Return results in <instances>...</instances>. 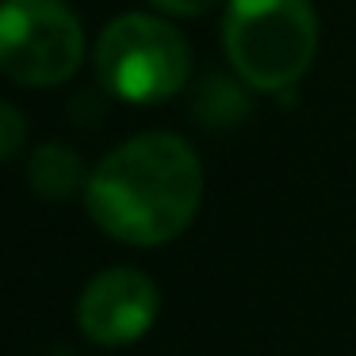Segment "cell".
Wrapping results in <instances>:
<instances>
[{"label": "cell", "instance_id": "1", "mask_svg": "<svg viewBox=\"0 0 356 356\" xmlns=\"http://www.w3.org/2000/svg\"><path fill=\"white\" fill-rule=\"evenodd\" d=\"M203 203V169L180 134L149 131L115 146L85 184V207L108 238L154 249L180 238Z\"/></svg>", "mask_w": 356, "mask_h": 356}, {"label": "cell", "instance_id": "2", "mask_svg": "<svg viewBox=\"0 0 356 356\" xmlns=\"http://www.w3.org/2000/svg\"><path fill=\"white\" fill-rule=\"evenodd\" d=\"M222 50L257 92H284L307 77L318 54V16L307 0H230Z\"/></svg>", "mask_w": 356, "mask_h": 356}, {"label": "cell", "instance_id": "3", "mask_svg": "<svg viewBox=\"0 0 356 356\" xmlns=\"http://www.w3.org/2000/svg\"><path fill=\"white\" fill-rule=\"evenodd\" d=\"M92 58L104 88L127 104H161L192 77V50L184 35L146 12L111 19L96 39Z\"/></svg>", "mask_w": 356, "mask_h": 356}, {"label": "cell", "instance_id": "4", "mask_svg": "<svg viewBox=\"0 0 356 356\" xmlns=\"http://www.w3.org/2000/svg\"><path fill=\"white\" fill-rule=\"evenodd\" d=\"M85 58V31L62 0H0V73L27 88L70 81Z\"/></svg>", "mask_w": 356, "mask_h": 356}, {"label": "cell", "instance_id": "5", "mask_svg": "<svg viewBox=\"0 0 356 356\" xmlns=\"http://www.w3.org/2000/svg\"><path fill=\"white\" fill-rule=\"evenodd\" d=\"M161 295L157 284L138 268H108L88 280L77 299V325L92 345L119 348L146 337L157 322Z\"/></svg>", "mask_w": 356, "mask_h": 356}, {"label": "cell", "instance_id": "6", "mask_svg": "<svg viewBox=\"0 0 356 356\" xmlns=\"http://www.w3.org/2000/svg\"><path fill=\"white\" fill-rule=\"evenodd\" d=\"M27 180H31L35 195H42V200H70L73 192H81L88 184V172L73 146L47 142L27 161Z\"/></svg>", "mask_w": 356, "mask_h": 356}, {"label": "cell", "instance_id": "7", "mask_svg": "<svg viewBox=\"0 0 356 356\" xmlns=\"http://www.w3.org/2000/svg\"><path fill=\"white\" fill-rule=\"evenodd\" d=\"M195 111H200L211 127H222V123H234V119L245 115V96H241V88L230 85V81L207 77L200 100H195Z\"/></svg>", "mask_w": 356, "mask_h": 356}, {"label": "cell", "instance_id": "8", "mask_svg": "<svg viewBox=\"0 0 356 356\" xmlns=\"http://www.w3.org/2000/svg\"><path fill=\"white\" fill-rule=\"evenodd\" d=\"M24 142H27V119H24V111L0 100V161L16 157L19 149H24Z\"/></svg>", "mask_w": 356, "mask_h": 356}, {"label": "cell", "instance_id": "9", "mask_svg": "<svg viewBox=\"0 0 356 356\" xmlns=\"http://www.w3.org/2000/svg\"><path fill=\"white\" fill-rule=\"evenodd\" d=\"M149 4L157 12H165V16H203V12H211L222 0H149Z\"/></svg>", "mask_w": 356, "mask_h": 356}]
</instances>
